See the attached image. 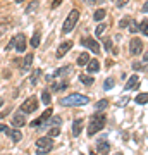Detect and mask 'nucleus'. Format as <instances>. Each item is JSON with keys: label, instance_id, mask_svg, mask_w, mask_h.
<instances>
[{"label": "nucleus", "instance_id": "32", "mask_svg": "<svg viewBox=\"0 0 148 155\" xmlns=\"http://www.w3.org/2000/svg\"><path fill=\"white\" fill-rule=\"evenodd\" d=\"M129 31H131V33H138V31H140V24L134 22V21H131L129 22Z\"/></svg>", "mask_w": 148, "mask_h": 155}, {"label": "nucleus", "instance_id": "15", "mask_svg": "<svg viewBox=\"0 0 148 155\" xmlns=\"http://www.w3.org/2000/svg\"><path fill=\"white\" fill-rule=\"evenodd\" d=\"M72 72V67L71 66H64L62 69H57L54 74H48L50 78H55V76H67V74H71Z\"/></svg>", "mask_w": 148, "mask_h": 155}, {"label": "nucleus", "instance_id": "22", "mask_svg": "<svg viewBox=\"0 0 148 155\" xmlns=\"http://www.w3.org/2000/svg\"><path fill=\"white\" fill-rule=\"evenodd\" d=\"M38 5H40V2H38V0H33V2H31V4H29V5L26 7V12H28V14H33V12H36Z\"/></svg>", "mask_w": 148, "mask_h": 155}, {"label": "nucleus", "instance_id": "35", "mask_svg": "<svg viewBox=\"0 0 148 155\" xmlns=\"http://www.w3.org/2000/svg\"><path fill=\"white\" fill-rule=\"evenodd\" d=\"M146 24H148V22H146V19H145V21L141 22V26H140V29H141V33L145 35V36L148 35V28H146Z\"/></svg>", "mask_w": 148, "mask_h": 155}, {"label": "nucleus", "instance_id": "27", "mask_svg": "<svg viewBox=\"0 0 148 155\" xmlns=\"http://www.w3.org/2000/svg\"><path fill=\"white\" fill-rule=\"evenodd\" d=\"M41 102H43L45 105H50V102H52V97H50V93L48 91H41Z\"/></svg>", "mask_w": 148, "mask_h": 155}, {"label": "nucleus", "instance_id": "42", "mask_svg": "<svg viewBox=\"0 0 148 155\" xmlns=\"http://www.w3.org/2000/svg\"><path fill=\"white\" fill-rule=\"evenodd\" d=\"M98 2H102V0H90V4H98Z\"/></svg>", "mask_w": 148, "mask_h": 155}, {"label": "nucleus", "instance_id": "13", "mask_svg": "<svg viewBox=\"0 0 148 155\" xmlns=\"http://www.w3.org/2000/svg\"><path fill=\"white\" fill-rule=\"evenodd\" d=\"M83 127H84V121H83V119H76V121L72 122V127H71L72 136H79L81 131H83Z\"/></svg>", "mask_w": 148, "mask_h": 155}, {"label": "nucleus", "instance_id": "28", "mask_svg": "<svg viewBox=\"0 0 148 155\" xmlns=\"http://www.w3.org/2000/svg\"><path fill=\"white\" fill-rule=\"evenodd\" d=\"M59 134H61V126H55V127H52V129L48 131L47 136H48V138H55V136H59Z\"/></svg>", "mask_w": 148, "mask_h": 155}, {"label": "nucleus", "instance_id": "45", "mask_svg": "<svg viewBox=\"0 0 148 155\" xmlns=\"http://www.w3.org/2000/svg\"><path fill=\"white\" fill-rule=\"evenodd\" d=\"M114 155H122V153H121V152H119V153H114Z\"/></svg>", "mask_w": 148, "mask_h": 155}, {"label": "nucleus", "instance_id": "12", "mask_svg": "<svg viewBox=\"0 0 148 155\" xmlns=\"http://www.w3.org/2000/svg\"><path fill=\"white\" fill-rule=\"evenodd\" d=\"M26 116L22 114L21 110H17L16 114H14V117H12V124L16 127H22V126H26Z\"/></svg>", "mask_w": 148, "mask_h": 155}, {"label": "nucleus", "instance_id": "9", "mask_svg": "<svg viewBox=\"0 0 148 155\" xmlns=\"http://www.w3.org/2000/svg\"><path fill=\"white\" fill-rule=\"evenodd\" d=\"M14 45H16V50L19 54H22L26 50V36L22 33H19L17 36H14Z\"/></svg>", "mask_w": 148, "mask_h": 155}, {"label": "nucleus", "instance_id": "21", "mask_svg": "<svg viewBox=\"0 0 148 155\" xmlns=\"http://www.w3.org/2000/svg\"><path fill=\"white\" fill-rule=\"evenodd\" d=\"M109 104H110V102H109L107 98H102L100 102H97V105H95V109H97L98 112H100V110H105V109L109 107Z\"/></svg>", "mask_w": 148, "mask_h": 155}, {"label": "nucleus", "instance_id": "30", "mask_svg": "<svg viewBox=\"0 0 148 155\" xmlns=\"http://www.w3.org/2000/svg\"><path fill=\"white\" fill-rule=\"evenodd\" d=\"M146 100H148L146 93H141V95H138V97H136V104H141V105H145V104H146Z\"/></svg>", "mask_w": 148, "mask_h": 155}, {"label": "nucleus", "instance_id": "33", "mask_svg": "<svg viewBox=\"0 0 148 155\" xmlns=\"http://www.w3.org/2000/svg\"><path fill=\"white\" fill-rule=\"evenodd\" d=\"M61 122H62L61 117H52V119H50V121H47L45 124H54V126H61Z\"/></svg>", "mask_w": 148, "mask_h": 155}, {"label": "nucleus", "instance_id": "31", "mask_svg": "<svg viewBox=\"0 0 148 155\" xmlns=\"http://www.w3.org/2000/svg\"><path fill=\"white\" fill-rule=\"evenodd\" d=\"M104 88L105 90H112V88H114V79H112V78H107V79H105Z\"/></svg>", "mask_w": 148, "mask_h": 155}, {"label": "nucleus", "instance_id": "7", "mask_svg": "<svg viewBox=\"0 0 148 155\" xmlns=\"http://www.w3.org/2000/svg\"><path fill=\"white\" fill-rule=\"evenodd\" d=\"M141 50H143L141 38H131V41H129V52H131L133 55H140Z\"/></svg>", "mask_w": 148, "mask_h": 155}, {"label": "nucleus", "instance_id": "38", "mask_svg": "<svg viewBox=\"0 0 148 155\" xmlns=\"http://www.w3.org/2000/svg\"><path fill=\"white\" fill-rule=\"evenodd\" d=\"M133 69H134V71H140V69H143V71H145V67H141V64H140V62H134V64H133Z\"/></svg>", "mask_w": 148, "mask_h": 155}, {"label": "nucleus", "instance_id": "5", "mask_svg": "<svg viewBox=\"0 0 148 155\" xmlns=\"http://www.w3.org/2000/svg\"><path fill=\"white\" fill-rule=\"evenodd\" d=\"M36 109H38V102H36L35 97L26 98L24 102H22V105H21V112H22V114H31V112H35Z\"/></svg>", "mask_w": 148, "mask_h": 155}, {"label": "nucleus", "instance_id": "41", "mask_svg": "<svg viewBox=\"0 0 148 155\" xmlns=\"http://www.w3.org/2000/svg\"><path fill=\"white\" fill-rule=\"evenodd\" d=\"M146 11H148V4L145 2V4H143V12H146Z\"/></svg>", "mask_w": 148, "mask_h": 155}, {"label": "nucleus", "instance_id": "10", "mask_svg": "<svg viewBox=\"0 0 148 155\" xmlns=\"http://www.w3.org/2000/svg\"><path fill=\"white\" fill-rule=\"evenodd\" d=\"M71 48H72V41H71V40L62 41V43L59 45V48H57V57H59V59H62V57L66 55V54H67Z\"/></svg>", "mask_w": 148, "mask_h": 155}, {"label": "nucleus", "instance_id": "29", "mask_svg": "<svg viewBox=\"0 0 148 155\" xmlns=\"http://www.w3.org/2000/svg\"><path fill=\"white\" fill-rule=\"evenodd\" d=\"M41 76V69H35V72L31 74V78H29V81H31V84H36V79Z\"/></svg>", "mask_w": 148, "mask_h": 155}, {"label": "nucleus", "instance_id": "20", "mask_svg": "<svg viewBox=\"0 0 148 155\" xmlns=\"http://www.w3.org/2000/svg\"><path fill=\"white\" fill-rule=\"evenodd\" d=\"M90 62V54H79L77 57V66H86Z\"/></svg>", "mask_w": 148, "mask_h": 155}, {"label": "nucleus", "instance_id": "36", "mask_svg": "<svg viewBox=\"0 0 148 155\" xmlns=\"http://www.w3.org/2000/svg\"><path fill=\"white\" fill-rule=\"evenodd\" d=\"M105 50H107V52H110V50H112V40H110V38L105 40Z\"/></svg>", "mask_w": 148, "mask_h": 155}, {"label": "nucleus", "instance_id": "34", "mask_svg": "<svg viewBox=\"0 0 148 155\" xmlns=\"http://www.w3.org/2000/svg\"><path fill=\"white\" fill-rule=\"evenodd\" d=\"M129 22H131V17H122L121 21H119V26H121V28H127Z\"/></svg>", "mask_w": 148, "mask_h": 155}, {"label": "nucleus", "instance_id": "37", "mask_svg": "<svg viewBox=\"0 0 148 155\" xmlns=\"http://www.w3.org/2000/svg\"><path fill=\"white\" fill-rule=\"evenodd\" d=\"M127 2H129V0H115V5L117 7H124Z\"/></svg>", "mask_w": 148, "mask_h": 155}, {"label": "nucleus", "instance_id": "2", "mask_svg": "<svg viewBox=\"0 0 148 155\" xmlns=\"http://www.w3.org/2000/svg\"><path fill=\"white\" fill-rule=\"evenodd\" d=\"M105 126V116H100L98 114H95L91 117V121L88 122V136H95L97 133H100V129H104Z\"/></svg>", "mask_w": 148, "mask_h": 155}, {"label": "nucleus", "instance_id": "44", "mask_svg": "<svg viewBox=\"0 0 148 155\" xmlns=\"http://www.w3.org/2000/svg\"><path fill=\"white\" fill-rule=\"evenodd\" d=\"M16 2H17V4H21V2H22V0H16Z\"/></svg>", "mask_w": 148, "mask_h": 155}, {"label": "nucleus", "instance_id": "25", "mask_svg": "<svg viewBox=\"0 0 148 155\" xmlns=\"http://www.w3.org/2000/svg\"><path fill=\"white\" fill-rule=\"evenodd\" d=\"M67 86H69L67 81H64V83H54L52 84V90H54V91H61V90H66Z\"/></svg>", "mask_w": 148, "mask_h": 155}, {"label": "nucleus", "instance_id": "24", "mask_svg": "<svg viewBox=\"0 0 148 155\" xmlns=\"http://www.w3.org/2000/svg\"><path fill=\"white\" fill-rule=\"evenodd\" d=\"M79 79H81V83L86 84V86H91V84H93V81H95L91 76H86V74H81V76H79Z\"/></svg>", "mask_w": 148, "mask_h": 155}, {"label": "nucleus", "instance_id": "4", "mask_svg": "<svg viewBox=\"0 0 148 155\" xmlns=\"http://www.w3.org/2000/svg\"><path fill=\"white\" fill-rule=\"evenodd\" d=\"M36 147H38V150H36V155H45V153H48L50 150L54 148V140L48 138V136L38 138V140H36Z\"/></svg>", "mask_w": 148, "mask_h": 155}, {"label": "nucleus", "instance_id": "39", "mask_svg": "<svg viewBox=\"0 0 148 155\" xmlns=\"http://www.w3.org/2000/svg\"><path fill=\"white\" fill-rule=\"evenodd\" d=\"M61 4H62V0H54V2H52V9H57Z\"/></svg>", "mask_w": 148, "mask_h": 155}, {"label": "nucleus", "instance_id": "23", "mask_svg": "<svg viewBox=\"0 0 148 155\" xmlns=\"http://www.w3.org/2000/svg\"><path fill=\"white\" fill-rule=\"evenodd\" d=\"M105 14H107V11H105V9H98V11H95V14H93V19L95 21H102V19H104L105 17Z\"/></svg>", "mask_w": 148, "mask_h": 155}, {"label": "nucleus", "instance_id": "6", "mask_svg": "<svg viewBox=\"0 0 148 155\" xmlns=\"http://www.w3.org/2000/svg\"><path fill=\"white\" fill-rule=\"evenodd\" d=\"M81 45L83 47H86V48H90L93 54H100V45L97 40H93L91 36H84V38L81 40Z\"/></svg>", "mask_w": 148, "mask_h": 155}, {"label": "nucleus", "instance_id": "40", "mask_svg": "<svg viewBox=\"0 0 148 155\" xmlns=\"http://www.w3.org/2000/svg\"><path fill=\"white\" fill-rule=\"evenodd\" d=\"M7 131H9V127L5 124H0V133H7Z\"/></svg>", "mask_w": 148, "mask_h": 155}, {"label": "nucleus", "instance_id": "11", "mask_svg": "<svg viewBox=\"0 0 148 155\" xmlns=\"http://www.w3.org/2000/svg\"><path fill=\"white\" fill-rule=\"evenodd\" d=\"M109 150H110L109 141H105V140H100L98 143H97V150H95L93 153H97V155H109Z\"/></svg>", "mask_w": 148, "mask_h": 155}, {"label": "nucleus", "instance_id": "16", "mask_svg": "<svg viewBox=\"0 0 148 155\" xmlns=\"http://www.w3.org/2000/svg\"><path fill=\"white\" fill-rule=\"evenodd\" d=\"M86 69H88V72H97L100 69V62L97 59H93V61L90 59V62L86 64Z\"/></svg>", "mask_w": 148, "mask_h": 155}, {"label": "nucleus", "instance_id": "17", "mask_svg": "<svg viewBox=\"0 0 148 155\" xmlns=\"http://www.w3.org/2000/svg\"><path fill=\"white\" fill-rule=\"evenodd\" d=\"M31 64H33V54H28L24 57V62H22V71H29L31 69Z\"/></svg>", "mask_w": 148, "mask_h": 155}, {"label": "nucleus", "instance_id": "19", "mask_svg": "<svg viewBox=\"0 0 148 155\" xmlns=\"http://www.w3.org/2000/svg\"><path fill=\"white\" fill-rule=\"evenodd\" d=\"M40 41H41V33H40V31H36V33L33 35V38H31V47H33V48L40 47Z\"/></svg>", "mask_w": 148, "mask_h": 155}, {"label": "nucleus", "instance_id": "26", "mask_svg": "<svg viewBox=\"0 0 148 155\" xmlns=\"http://www.w3.org/2000/svg\"><path fill=\"white\" fill-rule=\"evenodd\" d=\"M105 29H107V24H105V22H100L98 26H97V29H95V35H97V36H102V35L105 33Z\"/></svg>", "mask_w": 148, "mask_h": 155}, {"label": "nucleus", "instance_id": "1", "mask_svg": "<svg viewBox=\"0 0 148 155\" xmlns=\"http://www.w3.org/2000/svg\"><path fill=\"white\" fill-rule=\"evenodd\" d=\"M90 98L86 95H81V93H72V95H67L64 98H61V104L62 107H77V105H86Z\"/></svg>", "mask_w": 148, "mask_h": 155}, {"label": "nucleus", "instance_id": "43", "mask_svg": "<svg viewBox=\"0 0 148 155\" xmlns=\"http://www.w3.org/2000/svg\"><path fill=\"white\" fill-rule=\"evenodd\" d=\"M2 104H4V98H2V97H0V107H2Z\"/></svg>", "mask_w": 148, "mask_h": 155}, {"label": "nucleus", "instance_id": "14", "mask_svg": "<svg viewBox=\"0 0 148 155\" xmlns=\"http://www.w3.org/2000/svg\"><path fill=\"white\" fill-rule=\"evenodd\" d=\"M138 84H140V78L134 74V76H131L129 79H127V83H126V86H124V90H126V91H129V90H134Z\"/></svg>", "mask_w": 148, "mask_h": 155}, {"label": "nucleus", "instance_id": "18", "mask_svg": "<svg viewBox=\"0 0 148 155\" xmlns=\"http://www.w3.org/2000/svg\"><path fill=\"white\" fill-rule=\"evenodd\" d=\"M7 133H9V136H11V140L14 141V143H17V141H21L22 140L21 131H17V129H12V131H7Z\"/></svg>", "mask_w": 148, "mask_h": 155}, {"label": "nucleus", "instance_id": "3", "mask_svg": "<svg viewBox=\"0 0 148 155\" xmlns=\"http://www.w3.org/2000/svg\"><path fill=\"white\" fill-rule=\"evenodd\" d=\"M77 21H79V11L77 9H72L69 14H67L66 21H64V24H62V33H71L72 29H74V26L77 24Z\"/></svg>", "mask_w": 148, "mask_h": 155}, {"label": "nucleus", "instance_id": "8", "mask_svg": "<svg viewBox=\"0 0 148 155\" xmlns=\"http://www.w3.org/2000/svg\"><path fill=\"white\" fill-rule=\"evenodd\" d=\"M50 116H52V109H47V110L41 114V116L38 117V119H35V121H31V127H40L43 122H47L50 119Z\"/></svg>", "mask_w": 148, "mask_h": 155}]
</instances>
